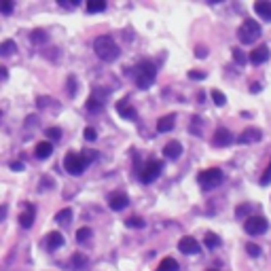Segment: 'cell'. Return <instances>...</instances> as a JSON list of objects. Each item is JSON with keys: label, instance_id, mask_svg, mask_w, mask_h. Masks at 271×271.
I'll list each match as a JSON object with an SVG mask.
<instances>
[{"label": "cell", "instance_id": "f35d334b", "mask_svg": "<svg viewBox=\"0 0 271 271\" xmlns=\"http://www.w3.org/2000/svg\"><path fill=\"white\" fill-rule=\"evenodd\" d=\"M83 136H85V140H89V142H94L96 138H97V131L94 129V128H85V131H83Z\"/></svg>", "mask_w": 271, "mask_h": 271}, {"label": "cell", "instance_id": "2e32d148", "mask_svg": "<svg viewBox=\"0 0 271 271\" xmlns=\"http://www.w3.org/2000/svg\"><path fill=\"white\" fill-rule=\"evenodd\" d=\"M255 13L263 21H271V2L269 0H258V2H255Z\"/></svg>", "mask_w": 271, "mask_h": 271}, {"label": "cell", "instance_id": "7bdbcfd3", "mask_svg": "<svg viewBox=\"0 0 271 271\" xmlns=\"http://www.w3.org/2000/svg\"><path fill=\"white\" fill-rule=\"evenodd\" d=\"M60 2V7H64V9H74L79 4V0H72V2H68V0H57Z\"/></svg>", "mask_w": 271, "mask_h": 271}, {"label": "cell", "instance_id": "8d00e7d4", "mask_svg": "<svg viewBox=\"0 0 271 271\" xmlns=\"http://www.w3.org/2000/svg\"><path fill=\"white\" fill-rule=\"evenodd\" d=\"M53 97H47V96H43V97H38V108H49V106H53Z\"/></svg>", "mask_w": 271, "mask_h": 271}, {"label": "cell", "instance_id": "4fadbf2b", "mask_svg": "<svg viewBox=\"0 0 271 271\" xmlns=\"http://www.w3.org/2000/svg\"><path fill=\"white\" fill-rule=\"evenodd\" d=\"M269 60V49L265 47H256L255 51H250V55H248V62L250 64H255V66H261V64H265V62Z\"/></svg>", "mask_w": 271, "mask_h": 271}, {"label": "cell", "instance_id": "f546056e", "mask_svg": "<svg viewBox=\"0 0 271 271\" xmlns=\"http://www.w3.org/2000/svg\"><path fill=\"white\" fill-rule=\"evenodd\" d=\"M125 224H128L129 229H142V227H144V224H146V223H144L140 216H129L128 221H125Z\"/></svg>", "mask_w": 271, "mask_h": 271}, {"label": "cell", "instance_id": "ffe728a7", "mask_svg": "<svg viewBox=\"0 0 271 271\" xmlns=\"http://www.w3.org/2000/svg\"><path fill=\"white\" fill-rule=\"evenodd\" d=\"M34 153H36L38 159H47V157H51V153H53V146H51V142H38Z\"/></svg>", "mask_w": 271, "mask_h": 271}, {"label": "cell", "instance_id": "60d3db41", "mask_svg": "<svg viewBox=\"0 0 271 271\" xmlns=\"http://www.w3.org/2000/svg\"><path fill=\"white\" fill-rule=\"evenodd\" d=\"M206 55H207V49L204 47V45H197V47H195V57H199V60H204Z\"/></svg>", "mask_w": 271, "mask_h": 271}, {"label": "cell", "instance_id": "ab89813d", "mask_svg": "<svg viewBox=\"0 0 271 271\" xmlns=\"http://www.w3.org/2000/svg\"><path fill=\"white\" fill-rule=\"evenodd\" d=\"M47 136L51 138V140H60V138H62V129L60 128H49L47 129Z\"/></svg>", "mask_w": 271, "mask_h": 271}, {"label": "cell", "instance_id": "6da1fadb", "mask_svg": "<svg viewBox=\"0 0 271 271\" xmlns=\"http://www.w3.org/2000/svg\"><path fill=\"white\" fill-rule=\"evenodd\" d=\"M94 51H96V55L100 57L102 62H114L119 57V45L114 43V38L112 36H97L94 40Z\"/></svg>", "mask_w": 271, "mask_h": 271}, {"label": "cell", "instance_id": "bcb514c9", "mask_svg": "<svg viewBox=\"0 0 271 271\" xmlns=\"http://www.w3.org/2000/svg\"><path fill=\"white\" fill-rule=\"evenodd\" d=\"M11 170L13 172H24V163H21V161H11Z\"/></svg>", "mask_w": 271, "mask_h": 271}, {"label": "cell", "instance_id": "3957f363", "mask_svg": "<svg viewBox=\"0 0 271 271\" xmlns=\"http://www.w3.org/2000/svg\"><path fill=\"white\" fill-rule=\"evenodd\" d=\"M258 36H261V26H258L255 19H250V17H248L244 24L239 26V30H238L239 43L241 45H252L255 40H258Z\"/></svg>", "mask_w": 271, "mask_h": 271}, {"label": "cell", "instance_id": "7dc6e473", "mask_svg": "<svg viewBox=\"0 0 271 271\" xmlns=\"http://www.w3.org/2000/svg\"><path fill=\"white\" fill-rule=\"evenodd\" d=\"M9 79V70H7V66H0V83L2 80H7Z\"/></svg>", "mask_w": 271, "mask_h": 271}, {"label": "cell", "instance_id": "7c38bea8", "mask_svg": "<svg viewBox=\"0 0 271 271\" xmlns=\"http://www.w3.org/2000/svg\"><path fill=\"white\" fill-rule=\"evenodd\" d=\"M106 96L108 94H102V91H94V94L89 96V100H87V111L89 112H97V111H102L104 108V100H106Z\"/></svg>", "mask_w": 271, "mask_h": 271}, {"label": "cell", "instance_id": "277c9868", "mask_svg": "<svg viewBox=\"0 0 271 271\" xmlns=\"http://www.w3.org/2000/svg\"><path fill=\"white\" fill-rule=\"evenodd\" d=\"M223 170H218V168H210V170H204V172H199V176H197V182H199V187L204 189V191H212V189H216L218 184L223 182Z\"/></svg>", "mask_w": 271, "mask_h": 271}, {"label": "cell", "instance_id": "9c48e42d", "mask_svg": "<svg viewBox=\"0 0 271 271\" xmlns=\"http://www.w3.org/2000/svg\"><path fill=\"white\" fill-rule=\"evenodd\" d=\"M129 206V197L125 193H119V191H114L108 195V207L114 212H121V210H125V207Z\"/></svg>", "mask_w": 271, "mask_h": 271}, {"label": "cell", "instance_id": "74e56055", "mask_svg": "<svg viewBox=\"0 0 271 271\" xmlns=\"http://www.w3.org/2000/svg\"><path fill=\"white\" fill-rule=\"evenodd\" d=\"M271 182V161H269V165H267V170H265V174L261 176V187H267V184Z\"/></svg>", "mask_w": 271, "mask_h": 271}, {"label": "cell", "instance_id": "1f68e13d", "mask_svg": "<svg viewBox=\"0 0 271 271\" xmlns=\"http://www.w3.org/2000/svg\"><path fill=\"white\" fill-rule=\"evenodd\" d=\"M212 100H214L216 106H224V104H227V97H224V94L218 89H212Z\"/></svg>", "mask_w": 271, "mask_h": 271}, {"label": "cell", "instance_id": "ac0fdd59", "mask_svg": "<svg viewBox=\"0 0 271 271\" xmlns=\"http://www.w3.org/2000/svg\"><path fill=\"white\" fill-rule=\"evenodd\" d=\"M176 125V117L174 114H165V117H161L157 121V131L159 134H165V131H172Z\"/></svg>", "mask_w": 271, "mask_h": 271}, {"label": "cell", "instance_id": "836d02e7", "mask_svg": "<svg viewBox=\"0 0 271 271\" xmlns=\"http://www.w3.org/2000/svg\"><path fill=\"white\" fill-rule=\"evenodd\" d=\"M252 212V206L250 204H241V206H238L235 207V216L238 218H241V216H248Z\"/></svg>", "mask_w": 271, "mask_h": 271}, {"label": "cell", "instance_id": "4dcf8cb0", "mask_svg": "<svg viewBox=\"0 0 271 271\" xmlns=\"http://www.w3.org/2000/svg\"><path fill=\"white\" fill-rule=\"evenodd\" d=\"M66 85H68V96L70 97H74L77 96V77H74V74H70V77H68V80H66Z\"/></svg>", "mask_w": 271, "mask_h": 271}, {"label": "cell", "instance_id": "52a82bcc", "mask_svg": "<svg viewBox=\"0 0 271 271\" xmlns=\"http://www.w3.org/2000/svg\"><path fill=\"white\" fill-rule=\"evenodd\" d=\"M161 170H163V163H161V161H148V163L140 170V180L144 184L155 182L161 176Z\"/></svg>", "mask_w": 271, "mask_h": 271}, {"label": "cell", "instance_id": "ba28073f", "mask_svg": "<svg viewBox=\"0 0 271 271\" xmlns=\"http://www.w3.org/2000/svg\"><path fill=\"white\" fill-rule=\"evenodd\" d=\"M212 144H214L216 148H224L229 146V144H233V134L229 131L227 128H218L214 131V136H212Z\"/></svg>", "mask_w": 271, "mask_h": 271}, {"label": "cell", "instance_id": "d4e9b609", "mask_svg": "<svg viewBox=\"0 0 271 271\" xmlns=\"http://www.w3.org/2000/svg\"><path fill=\"white\" fill-rule=\"evenodd\" d=\"M157 271H178V263H176V258H163V261L159 263V267Z\"/></svg>", "mask_w": 271, "mask_h": 271}, {"label": "cell", "instance_id": "484cf974", "mask_svg": "<svg viewBox=\"0 0 271 271\" xmlns=\"http://www.w3.org/2000/svg\"><path fill=\"white\" fill-rule=\"evenodd\" d=\"M91 235H94V231H91L89 227H80L77 231V241H79V244H85V241L91 239Z\"/></svg>", "mask_w": 271, "mask_h": 271}, {"label": "cell", "instance_id": "30bf717a", "mask_svg": "<svg viewBox=\"0 0 271 271\" xmlns=\"http://www.w3.org/2000/svg\"><path fill=\"white\" fill-rule=\"evenodd\" d=\"M261 140H263V131L258 129V128H248V129L241 131L239 138H238L239 144H256V142H261Z\"/></svg>", "mask_w": 271, "mask_h": 271}, {"label": "cell", "instance_id": "cb8c5ba5", "mask_svg": "<svg viewBox=\"0 0 271 271\" xmlns=\"http://www.w3.org/2000/svg\"><path fill=\"white\" fill-rule=\"evenodd\" d=\"M55 223L57 224H70L72 223V210L70 207H64V210H60L55 214Z\"/></svg>", "mask_w": 271, "mask_h": 271}, {"label": "cell", "instance_id": "8992f818", "mask_svg": "<svg viewBox=\"0 0 271 271\" xmlns=\"http://www.w3.org/2000/svg\"><path fill=\"white\" fill-rule=\"evenodd\" d=\"M244 229L248 235H263L269 229V223L265 216H248L244 223Z\"/></svg>", "mask_w": 271, "mask_h": 271}, {"label": "cell", "instance_id": "c3c4849f", "mask_svg": "<svg viewBox=\"0 0 271 271\" xmlns=\"http://www.w3.org/2000/svg\"><path fill=\"white\" fill-rule=\"evenodd\" d=\"M250 91H252V94H258V91H261V83H252Z\"/></svg>", "mask_w": 271, "mask_h": 271}, {"label": "cell", "instance_id": "8fae6325", "mask_svg": "<svg viewBox=\"0 0 271 271\" xmlns=\"http://www.w3.org/2000/svg\"><path fill=\"white\" fill-rule=\"evenodd\" d=\"M178 250H180L182 255H199L201 246L195 238H182L180 241H178Z\"/></svg>", "mask_w": 271, "mask_h": 271}, {"label": "cell", "instance_id": "d6a6232c", "mask_svg": "<svg viewBox=\"0 0 271 271\" xmlns=\"http://www.w3.org/2000/svg\"><path fill=\"white\" fill-rule=\"evenodd\" d=\"M55 187V180L51 176H43L40 178V191H49V189Z\"/></svg>", "mask_w": 271, "mask_h": 271}, {"label": "cell", "instance_id": "4316f807", "mask_svg": "<svg viewBox=\"0 0 271 271\" xmlns=\"http://www.w3.org/2000/svg\"><path fill=\"white\" fill-rule=\"evenodd\" d=\"M204 244H206V248L214 250V248L221 246V238H218V235H214V233H207L206 238H204Z\"/></svg>", "mask_w": 271, "mask_h": 271}, {"label": "cell", "instance_id": "d590c367", "mask_svg": "<svg viewBox=\"0 0 271 271\" xmlns=\"http://www.w3.org/2000/svg\"><path fill=\"white\" fill-rule=\"evenodd\" d=\"M13 0H0V13H4V15H9V13H13Z\"/></svg>", "mask_w": 271, "mask_h": 271}, {"label": "cell", "instance_id": "9a60e30c", "mask_svg": "<svg viewBox=\"0 0 271 271\" xmlns=\"http://www.w3.org/2000/svg\"><path fill=\"white\" fill-rule=\"evenodd\" d=\"M34 218H36V207H34L32 204H28L26 212H21V214H19V224L24 229H30L34 224Z\"/></svg>", "mask_w": 271, "mask_h": 271}, {"label": "cell", "instance_id": "7a4b0ae2", "mask_svg": "<svg viewBox=\"0 0 271 271\" xmlns=\"http://www.w3.org/2000/svg\"><path fill=\"white\" fill-rule=\"evenodd\" d=\"M134 79H136V85L140 89H148L155 83V79H157V66H155L151 60L140 62L138 68H136V77Z\"/></svg>", "mask_w": 271, "mask_h": 271}, {"label": "cell", "instance_id": "f1b7e54d", "mask_svg": "<svg viewBox=\"0 0 271 271\" xmlns=\"http://www.w3.org/2000/svg\"><path fill=\"white\" fill-rule=\"evenodd\" d=\"M106 9V2L104 0H89L87 2V11L89 13H100V11Z\"/></svg>", "mask_w": 271, "mask_h": 271}, {"label": "cell", "instance_id": "83f0119b", "mask_svg": "<svg viewBox=\"0 0 271 271\" xmlns=\"http://www.w3.org/2000/svg\"><path fill=\"white\" fill-rule=\"evenodd\" d=\"M231 55H233V62H235V64H239V66H246L248 57H246V53H244V51H241L239 47L231 49Z\"/></svg>", "mask_w": 271, "mask_h": 271}, {"label": "cell", "instance_id": "681fc988", "mask_svg": "<svg viewBox=\"0 0 271 271\" xmlns=\"http://www.w3.org/2000/svg\"><path fill=\"white\" fill-rule=\"evenodd\" d=\"M210 271H218V269H210Z\"/></svg>", "mask_w": 271, "mask_h": 271}, {"label": "cell", "instance_id": "e575fe53", "mask_svg": "<svg viewBox=\"0 0 271 271\" xmlns=\"http://www.w3.org/2000/svg\"><path fill=\"white\" fill-rule=\"evenodd\" d=\"M246 252L250 255L252 258H256V256H261V246H256V244H252V241H248L246 244Z\"/></svg>", "mask_w": 271, "mask_h": 271}, {"label": "cell", "instance_id": "603a6c76", "mask_svg": "<svg viewBox=\"0 0 271 271\" xmlns=\"http://www.w3.org/2000/svg\"><path fill=\"white\" fill-rule=\"evenodd\" d=\"M87 256H85V255H80V252H74V255H72V258H70V265H72V267L74 269H77V271H80V269H85V267H87Z\"/></svg>", "mask_w": 271, "mask_h": 271}, {"label": "cell", "instance_id": "5bb4252c", "mask_svg": "<svg viewBox=\"0 0 271 271\" xmlns=\"http://www.w3.org/2000/svg\"><path fill=\"white\" fill-rule=\"evenodd\" d=\"M117 112L128 121H136V108L129 104V100H119L117 102Z\"/></svg>", "mask_w": 271, "mask_h": 271}, {"label": "cell", "instance_id": "7402d4cb", "mask_svg": "<svg viewBox=\"0 0 271 271\" xmlns=\"http://www.w3.org/2000/svg\"><path fill=\"white\" fill-rule=\"evenodd\" d=\"M15 51H17L15 40H2V43H0V57H9V55H13Z\"/></svg>", "mask_w": 271, "mask_h": 271}, {"label": "cell", "instance_id": "d6986e66", "mask_svg": "<svg viewBox=\"0 0 271 271\" xmlns=\"http://www.w3.org/2000/svg\"><path fill=\"white\" fill-rule=\"evenodd\" d=\"M64 246V235H62L60 231H51L47 235V248L49 250H57V248Z\"/></svg>", "mask_w": 271, "mask_h": 271}, {"label": "cell", "instance_id": "b9f144b4", "mask_svg": "<svg viewBox=\"0 0 271 271\" xmlns=\"http://www.w3.org/2000/svg\"><path fill=\"white\" fill-rule=\"evenodd\" d=\"M189 79H193V80H204V79H206V72L191 70V72H189Z\"/></svg>", "mask_w": 271, "mask_h": 271}, {"label": "cell", "instance_id": "ee69618b", "mask_svg": "<svg viewBox=\"0 0 271 271\" xmlns=\"http://www.w3.org/2000/svg\"><path fill=\"white\" fill-rule=\"evenodd\" d=\"M83 153H85V155H83V159L87 161V163H91V161H94V159L97 157V153H96V151H83Z\"/></svg>", "mask_w": 271, "mask_h": 271}, {"label": "cell", "instance_id": "e0dca14e", "mask_svg": "<svg viewBox=\"0 0 271 271\" xmlns=\"http://www.w3.org/2000/svg\"><path fill=\"white\" fill-rule=\"evenodd\" d=\"M163 155H165V157H168V159H172V161H174V159H178V157H180V155H182V144L178 142V140H172V142H168V144H165V146H163Z\"/></svg>", "mask_w": 271, "mask_h": 271}, {"label": "cell", "instance_id": "44dd1931", "mask_svg": "<svg viewBox=\"0 0 271 271\" xmlns=\"http://www.w3.org/2000/svg\"><path fill=\"white\" fill-rule=\"evenodd\" d=\"M30 40L34 45H45V43H49V34L43 28H36V30L30 32Z\"/></svg>", "mask_w": 271, "mask_h": 271}, {"label": "cell", "instance_id": "f6af8a7d", "mask_svg": "<svg viewBox=\"0 0 271 271\" xmlns=\"http://www.w3.org/2000/svg\"><path fill=\"white\" fill-rule=\"evenodd\" d=\"M7 214H9V206L7 204H0V223L7 218Z\"/></svg>", "mask_w": 271, "mask_h": 271}, {"label": "cell", "instance_id": "5b68a950", "mask_svg": "<svg viewBox=\"0 0 271 271\" xmlns=\"http://www.w3.org/2000/svg\"><path fill=\"white\" fill-rule=\"evenodd\" d=\"M64 168H66L68 174H72V176H80L85 170L89 168V163L83 159V155L68 153V155H66V159H64Z\"/></svg>", "mask_w": 271, "mask_h": 271}]
</instances>
